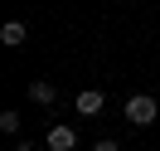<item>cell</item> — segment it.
Segmentation results:
<instances>
[{
	"mask_svg": "<svg viewBox=\"0 0 160 151\" xmlns=\"http://www.w3.org/2000/svg\"><path fill=\"white\" fill-rule=\"evenodd\" d=\"M126 122H131V127H150V122H160V102L150 98V93L126 98Z\"/></svg>",
	"mask_w": 160,
	"mask_h": 151,
	"instance_id": "cell-1",
	"label": "cell"
},
{
	"mask_svg": "<svg viewBox=\"0 0 160 151\" xmlns=\"http://www.w3.org/2000/svg\"><path fill=\"white\" fill-rule=\"evenodd\" d=\"M49 151H78V132L68 122H53L49 127Z\"/></svg>",
	"mask_w": 160,
	"mask_h": 151,
	"instance_id": "cell-2",
	"label": "cell"
},
{
	"mask_svg": "<svg viewBox=\"0 0 160 151\" xmlns=\"http://www.w3.org/2000/svg\"><path fill=\"white\" fill-rule=\"evenodd\" d=\"M102 102H107V98H102L97 88H82V93H78V102H73V107H78V117H97V112H102Z\"/></svg>",
	"mask_w": 160,
	"mask_h": 151,
	"instance_id": "cell-3",
	"label": "cell"
},
{
	"mask_svg": "<svg viewBox=\"0 0 160 151\" xmlns=\"http://www.w3.org/2000/svg\"><path fill=\"white\" fill-rule=\"evenodd\" d=\"M24 39H29V30H24L20 20H5V24H0V44H5V49H20Z\"/></svg>",
	"mask_w": 160,
	"mask_h": 151,
	"instance_id": "cell-4",
	"label": "cell"
},
{
	"mask_svg": "<svg viewBox=\"0 0 160 151\" xmlns=\"http://www.w3.org/2000/svg\"><path fill=\"white\" fill-rule=\"evenodd\" d=\"M53 98H58V93H53V83H49V78H34V83H29V102L53 107Z\"/></svg>",
	"mask_w": 160,
	"mask_h": 151,
	"instance_id": "cell-5",
	"label": "cell"
},
{
	"mask_svg": "<svg viewBox=\"0 0 160 151\" xmlns=\"http://www.w3.org/2000/svg\"><path fill=\"white\" fill-rule=\"evenodd\" d=\"M0 132L15 137V132H20V112H0Z\"/></svg>",
	"mask_w": 160,
	"mask_h": 151,
	"instance_id": "cell-6",
	"label": "cell"
},
{
	"mask_svg": "<svg viewBox=\"0 0 160 151\" xmlns=\"http://www.w3.org/2000/svg\"><path fill=\"white\" fill-rule=\"evenodd\" d=\"M92 151H121V146H117V141L107 137V141H97V146H92Z\"/></svg>",
	"mask_w": 160,
	"mask_h": 151,
	"instance_id": "cell-7",
	"label": "cell"
}]
</instances>
